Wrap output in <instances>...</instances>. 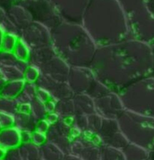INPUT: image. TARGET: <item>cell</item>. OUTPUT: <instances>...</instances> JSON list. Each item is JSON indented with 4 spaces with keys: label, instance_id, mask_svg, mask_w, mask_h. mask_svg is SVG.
I'll return each instance as SVG.
<instances>
[{
    "label": "cell",
    "instance_id": "6da1fadb",
    "mask_svg": "<svg viewBox=\"0 0 154 160\" xmlns=\"http://www.w3.org/2000/svg\"><path fill=\"white\" fill-rule=\"evenodd\" d=\"M90 69L111 92L124 88L154 72V48L129 38L117 43L97 47Z\"/></svg>",
    "mask_w": 154,
    "mask_h": 160
},
{
    "label": "cell",
    "instance_id": "7a4b0ae2",
    "mask_svg": "<svg viewBox=\"0 0 154 160\" xmlns=\"http://www.w3.org/2000/svg\"><path fill=\"white\" fill-rule=\"evenodd\" d=\"M81 26L97 47L129 38L125 14L116 0H92L83 13Z\"/></svg>",
    "mask_w": 154,
    "mask_h": 160
},
{
    "label": "cell",
    "instance_id": "3957f363",
    "mask_svg": "<svg viewBox=\"0 0 154 160\" xmlns=\"http://www.w3.org/2000/svg\"><path fill=\"white\" fill-rule=\"evenodd\" d=\"M51 35L56 53L68 66L90 68L97 46L81 24L62 21Z\"/></svg>",
    "mask_w": 154,
    "mask_h": 160
},
{
    "label": "cell",
    "instance_id": "277c9868",
    "mask_svg": "<svg viewBox=\"0 0 154 160\" xmlns=\"http://www.w3.org/2000/svg\"><path fill=\"white\" fill-rule=\"evenodd\" d=\"M120 5L127 20L129 38L154 47V0L122 1Z\"/></svg>",
    "mask_w": 154,
    "mask_h": 160
},
{
    "label": "cell",
    "instance_id": "5b68a950",
    "mask_svg": "<svg viewBox=\"0 0 154 160\" xmlns=\"http://www.w3.org/2000/svg\"><path fill=\"white\" fill-rule=\"evenodd\" d=\"M126 138L147 151H154V118L124 110L117 119Z\"/></svg>",
    "mask_w": 154,
    "mask_h": 160
},
{
    "label": "cell",
    "instance_id": "8992f818",
    "mask_svg": "<svg viewBox=\"0 0 154 160\" xmlns=\"http://www.w3.org/2000/svg\"><path fill=\"white\" fill-rule=\"evenodd\" d=\"M124 109L154 118V75L135 81L118 93Z\"/></svg>",
    "mask_w": 154,
    "mask_h": 160
},
{
    "label": "cell",
    "instance_id": "52a82bcc",
    "mask_svg": "<svg viewBox=\"0 0 154 160\" xmlns=\"http://www.w3.org/2000/svg\"><path fill=\"white\" fill-rule=\"evenodd\" d=\"M72 118H59L57 122L49 126L45 133L47 141L55 144L65 154L69 153L72 139L81 134L72 126Z\"/></svg>",
    "mask_w": 154,
    "mask_h": 160
},
{
    "label": "cell",
    "instance_id": "ba28073f",
    "mask_svg": "<svg viewBox=\"0 0 154 160\" xmlns=\"http://www.w3.org/2000/svg\"><path fill=\"white\" fill-rule=\"evenodd\" d=\"M100 145L96 135L81 133L72 139L69 153L82 160H99Z\"/></svg>",
    "mask_w": 154,
    "mask_h": 160
},
{
    "label": "cell",
    "instance_id": "9c48e42d",
    "mask_svg": "<svg viewBox=\"0 0 154 160\" xmlns=\"http://www.w3.org/2000/svg\"><path fill=\"white\" fill-rule=\"evenodd\" d=\"M19 38L27 44L29 50L51 45V30L35 21L20 32Z\"/></svg>",
    "mask_w": 154,
    "mask_h": 160
},
{
    "label": "cell",
    "instance_id": "30bf717a",
    "mask_svg": "<svg viewBox=\"0 0 154 160\" xmlns=\"http://www.w3.org/2000/svg\"><path fill=\"white\" fill-rule=\"evenodd\" d=\"M94 105L96 113L103 119L117 120L125 110L118 93L114 92L94 99Z\"/></svg>",
    "mask_w": 154,
    "mask_h": 160
},
{
    "label": "cell",
    "instance_id": "8fae6325",
    "mask_svg": "<svg viewBox=\"0 0 154 160\" xmlns=\"http://www.w3.org/2000/svg\"><path fill=\"white\" fill-rule=\"evenodd\" d=\"M95 80L90 68L71 67L66 83L73 94H87Z\"/></svg>",
    "mask_w": 154,
    "mask_h": 160
},
{
    "label": "cell",
    "instance_id": "7c38bea8",
    "mask_svg": "<svg viewBox=\"0 0 154 160\" xmlns=\"http://www.w3.org/2000/svg\"><path fill=\"white\" fill-rule=\"evenodd\" d=\"M35 83L38 88L47 91L55 101L69 99L74 96L66 82H59L41 74Z\"/></svg>",
    "mask_w": 154,
    "mask_h": 160
},
{
    "label": "cell",
    "instance_id": "4fadbf2b",
    "mask_svg": "<svg viewBox=\"0 0 154 160\" xmlns=\"http://www.w3.org/2000/svg\"><path fill=\"white\" fill-rule=\"evenodd\" d=\"M70 67L62 59L55 56L38 68L40 74L59 82H67Z\"/></svg>",
    "mask_w": 154,
    "mask_h": 160
},
{
    "label": "cell",
    "instance_id": "5bb4252c",
    "mask_svg": "<svg viewBox=\"0 0 154 160\" xmlns=\"http://www.w3.org/2000/svg\"><path fill=\"white\" fill-rule=\"evenodd\" d=\"M20 8L22 7H12L6 13L7 18L20 32L33 22L32 16L27 9Z\"/></svg>",
    "mask_w": 154,
    "mask_h": 160
},
{
    "label": "cell",
    "instance_id": "9a60e30c",
    "mask_svg": "<svg viewBox=\"0 0 154 160\" xmlns=\"http://www.w3.org/2000/svg\"><path fill=\"white\" fill-rule=\"evenodd\" d=\"M57 56V53L52 45L30 50L28 63L29 66L39 68L42 65L51 60L52 58Z\"/></svg>",
    "mask_w": 154,
    "mask_h": 160
},
{
    "label": "cell",
    "instance_id": "2e32d148",
    "mask_svg": "<svg viewBox=\"0 0 154 160\" xmlns=\"http://www.w3.org/2000/svg\"><path fill=\"white\" fill-rule=\"evenodd\" d=\"M73 102L75 115H88L96 113L94 100L87 94H74Z\"/></svg>",
    "mask_w": 154,
    "mask_h": 160
},
{
    "label": "cell",
    "instance_id": "e0dca14e",
    "mask_svg": "<svg viewBox=\"0 0 154 160\" xmlns=\"http://www.w3.org/2000/svg\"><path fill=\"white\" fill-rule=\"evenodd\" d=\"M20 142V131L13 126L0 130V147L8 150L18 148Z\"/></svg>",
    "mask_w": 154,
    "mask_h": 160
},
{
    "label": "cell",
    "instance_id": "ac0fdd59",
    "mask_svg": "<svg viewBox=\"0 0 154 160\" xmlns=\"http://www.w3.org/2000/svg\"><path fill=\"white\" fill-rule=\"evenodd\" d=\"M14 125L19 131H26L33 132L36 131L37 120L31 113H23L19 111L14 114Z\"/></svg>",
    "mask_w": 154,
    "mask_h": 160
},
{
    "label": "cell",
    "instance_id": "d6986e66",
    "mask_svg": "<svg viewBox=\"0 0 154 160\" xmlns=\"http://www.w3.org/2000/svg\"><path fill=\"white\" fill-rule=\"evenodd\" d=\"M120 131V126L117 120L113 119H102L101 129L97 133V137L100 143L103 144L107 139Z\"/></svg>",
    "mask_w": 154,
    "mask_h": 160
},
{
    "label": "cell",
    "instance_id": "ffe728a7",
    "mask_svg": "<svg viewBox=\"0 0 154 160\" xmlns=\"http://www.w3.org/2000/svg\"><path fill=\"white\" fill-rule=\"evenodd\" d=\"M39 151L42 160H62L65 156L60 149L49 141L41 145Z\"/></svg>",
    "mask_w": 154,
    "mask_h": 160
},
{
    "label": "cell",
    "instance_id": "44dd1931",
    "mask_svg": "<svg viewBox=\"0 0 154 160\" xmlns=\"http://www.w3.org/2000/svg\"><path fill=\"white\" fill-rule=\"evenodd\" d=\"M126 160H148L150 152L141 147L129 143L122 150Z\"/></svg>",
    "mask_w": 154,
    "mask_h": 160
},
{
    "label": "cell",
    "instance_id": "7402d4cb",
    "mask_svg": "<svg viewBox=\"0 0 154 160\" xmlns=\"http://www.w3.org/2000/svg\"><path fill=\"white\" fill-rule=\"evenodd\" d=\"M17 148L22 160H42L39 147L32 142L21 143Z\"/></svg>",
    "mask_w": 154,
    "mask_h": 160
},
{
    "label": "cell",
    "instance_id": "603a6c76",
    "mask_svg": "<svg viewBox=\"0 0 154 160\" xmlns=\"http://www.w3.org/2000/svg\"><path fill=\"white\" fill-rule=\"evenodd\" d=\"M54 113L61 119H69L75 116V108L72 98L56 102Z\"/></svg>",
    "mask_w": 154,
    "mask_h": 160
},
{
    "label": "cell",
    "instance_id": "cb8c5ba5",
    "mask_svg": "<svg viewBox=\"0 0 154 160\" xmlns=\"http://www.w3.org/2000/svg\"><path fill=\"white\" fill-rule=\"evenodd\" d=\"M24 82V80L6 81L0 92V96L8 98H15L16 96L23 90Z\"/></svg>",
    "mask_w": 154,
    "mask_h": 160
},
{
    "label": "cell",
    "instance_id": "d4e9b609",
    "mask_svg": "<svg viewBox=\"0 0 154 160\" xmlns=\"http://www.w3.org/2000/svg\"><path fill=\"white\" fill-rule=\"evenodd\" d=\"M99 160H126L121 150L100 145Z\"/></svg>",
    "mask_w": 154,
    "mask_h": 160
},
{
    "label": "cell",
    "instance_id": "484cf974",
    "mask_svg": "<svg viewBox=\"0 0 154 160\" xmlns=\"http://www.w3.org/2000/svg\"><path fill=\"white\" fill-rule=\"evenodd\" d=\"M3 79L5 81H22L23 80V73L15 66H0Z\"/></svg>",
    "mask_w": 154,
    "mask_h": 160
},
{
    "label": "cell",
    "instance_id": "4316f807",
    "mask_svg": "<svg viewBox=\"0 0 154 160\" xmlns=\"http://www.w3.org/2000/svg\"><path fill=\"white\" fill-rule=\"evenodd\" d=\"M31 108V114L36 119L37 121L44 120L47 115L45 108L43 102L38 100L36 97L33 98L29 103Z\"/></svg>",
    "mask_w": 154,
    "mask_h": 160
},
{
    "label": "cell",
    "instance_id": "83f0119b",
    "mask_svg": "<svg viewBox=\"0 0 154 160\" xmlns=\"http://www.w3.org/2000/svg\"><path fill=\"white\" fill-rule=\"evenodd\" d=\"M110 92H111V91L106 86H105L103 83L99 82L96 78L95 81H94L90 90L87 92V95H88L90 97L94 100L109 93Z\"/></svg>",
    "mask_w": 154,
    "mask_h": 160
},
{
    "label": "cell",
    "instance_id": "f1b7e54d",
    "mask_svg": "<svg viewBox=\"0 0 154 160\" xmlns=\"http://www.w3.org/2000/svg\"><path fill=\"white\" fill-rule=\"evenodd\" d=\"M102 119L98 113H94L87 116V132L92 135H97L101 129Z\"/></svg>",
    "mask_w": 154,
    "mask_h": 160
},
{
    "label": "cell",
    "instance_id": "f546056e",
    "mask_svg": "<svg viewBox=\"0 0 154 160\" xmlns=\"http://www.w3.org/2000/svg\"><path fill=\"white\" fill-rule=\"evenodd\" d=\"M12 52L17 59L28 62L30 50L29 49L27 44L24 43L20 38Z\"/></svg>",
    "mask_w": 154,
    "mask_h": 160
},
{
    "label": "cell",
    "instance_id": "4dcf8cb0",
    "mask_svg": "<svg viewBox=\"0 0 154 160\" xmlns=\"http://www.w3.org/2000/svg\"><path fill=\"white\" fill-rule=\"evenodd\" d=\"M18 108V104L14 98H8L0 96V112L14 115Z\"/></svg>",
    "mask_w": 154,
    "mask_h": 160
},
{
    "label": "cell",
    "instance_id": "1f68e13d",
    "mask_svg": "<svg viewBox=\"0 0 154 160\" xmlns=\"http://www.w3.org/2000/svg\"><path fill=\"white\" fill-rule=\"evenodd\" d=\"M19 40V36L12 33H5L2 42L1 50L5 51L12 52Z\"/></svg>",
    "mask_w": 154,
    "mask_h": 160
},
{
    "label": "cell",
    "instance_id": "d6a6232c",
    "mask_svg": "<svg viewBox=\"0 0 154 160\" xmlns=\"http://www.w3.org/2000/svg\"><path fill=\"white\" fill-rule=\"evenodd\" d=\"M72 124L74 129L80 133L87 132V116L85 115H75L72 118Z\"/></svg>",
    "mask_w": 154,
    "mask_h": 160
},
{
    "label": "cell",
    "instance_id": "836d02e7",
    "mask_svg": "<svg viewBox=\"0 0 154 160\" xmlns=\"http://www.w3.org/2000/svg\"><path fill=\"white\" fill-rule=\"evenodd\" d=\"M17 61L13 52L0 50V66H15Z\"/></svg>",
    "mask_w": 154,
    "mask_h": 160
},
{
    "label": "cell",
    "instance_id": "e575fe53",
    "mask_svg": "<svg viewBox=\"0 0 154 160\" xmlns=\"http://www.w3.org/2000/svg\"><path fill=\"white\" fill-rule=\"evenodd\" d=\"M40 76V72L38 68L32 66H29L23 72L24 81L29 83H36Z\"/></svg>",
    "mask_w": 154,
    "mask_h": 160
},
{
    "label": "cell",
    "instance_id": "d590c367",
    "mask_svg": "<svg viewBox=\"0 0 154 160\" xmlns=\"http://www.w3.org/2000/svg\"><path fill=\"white\" fill-rule=\"evenodd\" d=\"M14 125V115L4 112H0V126H1L2 129L13 127Z\"/></svg>",
    "mask_w": 154,
    "mask_h": 160
},
{
    "label": "cell",
    "instance_id": "8d00e7d4",
    "mask_svg": "<svg viewBox=\"0 0 154 160\" xmlns=\"http://www.w3.org/2000/svg\"><path fill=\"white\" fill-rule=\"evenodd\" d=\"M31 142L37 145L38 147H40L41 145L44 144V143L47 142V138H46L45 134L39 132L38 131H34L32 132V140Z\"/></svg>",
    "mask_w": 154,
    "mask_h": 160
},
{
    "label": "cell",
    "instance_id": "74e56055",
    "mask_svg": "<svg viewBox=\"0 0 154 160\" xmlns=\"http://www.w3.org/2000/svg\"><path fill=\"white\" fill-rule=\"evenodd\" d=\"M36 90H37V87L35 83H29L25 81L24 82L23 87V92H25L28 96H29L31 98L36 97Z\"/></svg>",
    "mask_w": 154,
    "mask_h": 160
},
{
    "label": "cell",
    "instance_id": "f35d334b",
    "mask_svg": "<svg viewBox=\"0 0 154 160\" xmlns=\"http://www.w3.org/2000/svg\"><path fill=\"white\" fill-rule=\"evenodd\" d=\"M2 160H22L17 148L8 149Z\"/></svg>",
    "mask_w": 154,
    "mask_h": 160
},
{
    "label": "cell",
    "instance_id": "ab89813d",
    "mask_svg": "<svg viewBox=\"0 0 154 160\" xmlns=\"http://www.w3.org/2000/svg\"><path fill=\"white\" fill-rule=\"evenodd\" d=\"M36 97L38 98V100H40L41 102H43V103H45L46 102H47L48 100L51 99L52 98L47 91L42 90V89L41 88H38V87H37Z\"/></svg>",
    "mask_w": 154,
    "mask_h": 160
},
{
    "label": "cell",
    "instance_id": "60d3db41",
    "mask_svg": "<svg viewBox=\"0 0 154 160\" xmlns=\"http://www.w3.org/2000/svg\"><path fill=\"white\" fill-rule=\"evenodd\" d=\"M14 100H15L18 105H22V104H29L30 102L32 101V98L29 97V96H28L25 92H23V91H21V92L16 96Z\"/></svg>",
    "mask_w": 154,
    "mask_h": 160
},
{
    "label": "cell",
    "instance_id": "b9f144b4",
    "mask_svg": "<svg viewBox=\"0 0 154 160\" xmlns=\"http://www.w3.org/2000/svg\"><path fill=\"white\" fill-rule=\"evenodd\" d=\"M49 124L47 123V121L45 120H39V121L37 122L36 124V131L39 132L44 133L45 134L47 132L48 128H49Z\"/></svg>",
    "mask_w": 154,
    "mask_h": 160
},
{
    "label": "cell",
    "instance_id": "7bdbcfd3",
    "mask_svg": "<svg viewBox=\"0 0 154 160\" xmlns=\"http://www.w3.org/2000/svg\"><path fill=\"white\" fill-rule=\"evenodd\" d=\"M20 142L21 143H28L31 142L32 140V132L26 131H20Z\"/></svg>",
    "mask_w": 154,
    "mask_h": 160
},
{
    "label": "cell",
    "instance_id": "ee69618b",
    "mask_svg": "<svg viewBox=\"0 0 154 160\" xmlns=\"http://www.w3.org/2000/svg\"><path fill=\"white\" fill-rule=\"evenodd\" d=\"M56 102L54 99L51 98V99L48 100L47 102H46L45 103H44V108H45L46 111L47 113H53L55 111V107H56Z\"/></svg>",
    "mask_w": 154,
    "mask_h": 160
},
{
    "label": "cell",
    "instance_id": "f6af8a7d",
    "mask_svg": "<svg viewBox=\"0 0 154 160\" xmlns=\"http://www.w3.org/2000/svg\"><path fill=\"white\" fill-rule=\"evenodd\" d=\"M59 119V117L58 115L56 113H47V115H46L45 118H44V120L47 121V122L49 125H51V124L54 123L58 120Z\"/></svg>",
    "mask_w": 154,
    "mask_h": 160
},
{
    "label": "cell",
    "instance_id": "bcb514c9",
    "mask_svg": "<svg viewBox=\"0 0 154 160\" xmlns=\"http://www.w3.org/2000/svg\"><path fill=\"white\" fill-rule=\"evenodd\" d=\"M17 111L23 113H31V108L29 104H22L18 105Z\"/></svg>",
    "mask_w": 154,
    "mask_h": 160
},
{
    "label": "cell",
    "instance_id": "7dc6e473",
    "mask_svg": "<svg viewBox=\"0 0 154 160\" xmlns=\"http://www.w3.org/2000/svg\"><path fill=\"white\" fill-rule=\"evenodd\" d=\"M62 160H82V159H81L80 158L77 157V156H75L74 155H72V154L68 153V154H65L63 159Z\"/></svg>",
    "mask_w": 154,
    "mask_h": 160
},
{
    "label": "cell",
    "instance_id": "c3c4849f",
    "mask_svg": "<svg viewBox=\"0 0 154 160\" xmlns=\"http://www.w3.org/2000/svg\"><path fill=\"white\" fill-rule=\"evenodd\" d=\"M5 18H6V13L2 9L0 8V25L2 23V22L5 20Z\"/></svg>",
    "mask_w": 154,
    "mask_h": 160
},
{
    "label": "cell",
    "instance_id": "681fc988",
    "mask_svg": "<svg viewBox=\"0 0 154 160\" xmlns=\"http://www.w3.org/2000/svg\"><path fill=\"white\" fill-rule=\"evenodd\" d=\"M5 33V32L4 29H2V27L1 25H0V50H1L2 42V39H3V37H4Z\"/></svg>",
    "mask_w": 154,
    "mask_h": 160
},
{
    "label": "cell",
    "instance_id": "f907efd6",
    "mask_svg": "<svg viewBox=\"0 0 154 160\" xmlns=\"http://www.w3.org/2000/svg\"><path fill=\"white\" fill-rule=\"evenodd\" d=\"M5 151H6V150H5V149L0 147V160H2L3 158H4Z\"/></svg>",
    "mask_w": 154,
    "mask_h": 160
},
{
    "label": "cell",
    "instance_id": "816d5d0a",
    "mask_svg": "<svg viewBox=\"0 0 154 160\" xmlns=\"http://www.w3.org/2000/svg\"><path fill=\"white\" fill-rule=\"evenodd\" d=\"M5 82H6V81H5L2 78H0V92H1L2 89L3 88V87H4Z\"/></svg>",
    "mask_w": 154,
    "mask_h": 160
},
{
    "label": "cell",
    "instance_id": "f5cc1de1",
    "mask_svg": "<svg viewBox=\"0 0 154 160\" xmlns=\"http://www.w3.org/2000/svg\"><path fill=\"white\" fill-rule=\"evenodd\" d=\"M149 160H154V151L150 152Z\"/></svg>",
    "mask_w": 154,
    "mask_h": 160
},
{
    "label": "cell",
    "instance_id": "db71d44e",
    "mask_svg": "<svg viewBox=\"0 0 154 160\" xmlns=\"http://www.w3.org/2000/svg\"><path fill=\"white\" fill-rule=\"evenodd\" d=\"M2 78V72H1V70H0V78Z\"/></svg>",
    "mask_w": 154,
    "mask_h": 160
},
{
    "label": "cell",
    "instance_id": "11a10c76",
    "mask_svg": "<svg viewBox=\"0 0 154 160\" xmlns=\"http://www.w3.org/2000/svg\"><path fill=\"white\" fill-rule=\"evenodd\" d=\"M2 129V127H1V126H0V130H1Z\"/></svg>",
    "mask_w": 154,
    "mask_h": 160
},
{
    "label": "cell",
    "instance_id": "9f6ffc18",
    "mask_svg": "<svg viewBox=\"0 0 154 160\" xmlns=\"http://www.w3.org/2000/svg\"><path fill=\"white\" fill-rule=\"evenodd\" d=\"M153 48H154V47H153ZM153 75H154V72H153Z\"/></svg>",
    "mask_w": 154,
    "mask_h": 160
},
{
    "label": "cell",
    "instance_id": "6f0895ef",
    "mask_svg": "<svg viewBox=\"0 0 154 160\" xmlns=\"http://www.w3.org/2000/svg\"><path fill=\"white\" fill-rule=\"evenodd\" d=\"M148 160H149V159H148Z\"/></svg>",
    "mask_w": 154,
    "mask_h": 160
}]
</instances>
